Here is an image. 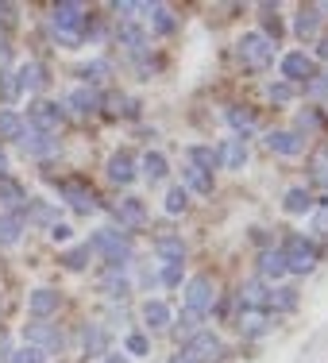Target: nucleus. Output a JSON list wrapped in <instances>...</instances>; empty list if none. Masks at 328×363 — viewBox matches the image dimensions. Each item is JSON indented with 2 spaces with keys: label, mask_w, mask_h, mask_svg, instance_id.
<instances>
[{
  "label": "nucleus",
  "mask_w": 328,
  "mask_h": 363,
  "mask_svg": "<svg viewBox=\"0 0 328 363\" xmlns=\"http://www.w3.org/2000/svg\"><path fill=\"white\" fill-rule=\"evenodd\" d=\"M85 247L97 252V255H105V271H128V263H132V236H128V232L97 228Z\"/></svg>",
  "instance_id": "1"
},
{
  "label": "nucleus",
  "mask_w": 328,
  "mask_h": 363,
  "mask_svg": "<svg viewBox=\"0 0 328 363\" xmlns=\"http://www.w3.org/2000/svg\"><path fill=\"white\" fill-rule=\"evenodd\" d=\"M50 31L58 35L62 47H77L85 39V31H89V16H85L81 4H58L50 12Z\"/></svg>",
  "instance_id": "2"
},
{
  "label": "nucleus",
  "mask_w": 328,
  "mask_h": 363,
  "mask_svg": "<svg viewBox=\"0 0 328 363\" xmlns=\"http://www.w3.org/2000/svg\"><path fill=\"white\" fill-rule=\"evenodd\" d=\"M236 55L247 70H266L274 62V43L263 35V31H247L244 39L236 43Z\"/></svg>",
  "instance_id": "3"
},
{
  "label": "nucleus",
  "mask_w": 328,
  "mask_h": 363,
  "mask_svg": "<svg viewBox=\"0 0 328 363\" xmlns=\"http://www.w3.org/2000/svg\"><path fill=\"white\" fill-rule=\"evenodd\" d=\"M278 252H282V259H286V271H293V274H309L317 267V247L309 244L305 236H290Z\"/></svg>",
  "instance_id": "4"
},
{
  "label": "nucleus",
  "mask_w": 328,
  "mask_h": 363,
  "mask_svg": "<svg viewBox=\"0 0 328 363\" xmlns=\"http://www.w3.org/2000/svg\"><path fill=\"white\" fill-rule=\"evenodd\" d=\"M62 120H66V108L58 105V101H35V105L28 108V128H35V132L55 135L58 128H62Z\"/></svg>",
  "instance_id": "5"
},
{
  "label": "nucleus",
  "mask_w": 328,
  "mask_h": 363,
  "mask_svg": "<svg viewBox=\"0 0 328 363\" xmlns=\"http://www.w3.org/2000/svg\"><path fill=\"white\" fill-rule=\"evenodd\" d=\"M23 344H31V348L39 352H62V328L58 325H47V321H31L23 325Z\"/></svg>",
  "instance_id": "6"
},
{
  "label": "nucleus",
  "mask_w": 328,
  "mask_h": 363,
  "mask_svg": "<svg viewBox=\"0 0 328 363\" xmlns=\"http://www.w3.org/2000/svg\"><path fill=\"white\" fill-rule=\"evenodd\" d=\"M220 352H224V344H220V336L217 333H193L186 340V352L182 356L189 359V363H209V359H220Z\"/></svg>",
  "instance_id": "7"
},
{
  "label": "nucleus",
  "mask_w": 328,
  "mask_h": 363,
  "mask_svg": "<svg viewBox=\"0 0 328 363\" xmlns=\"http://www.w3.org/2000/svg\"><path fill=\"white\" fill-rule=\"evenodd\" d=\"M213 301H217V294H213V279L209 274H193V279L186 282V309H193V313H209Z\"/></svg>",
  "instance_id": "8"
},
{
  "label": "nucleus",
  "mask_w": 328,
  "mask_h": 363,
  "mask_svg": "<svg viewBox=\"0 0 328 363\" xmlns=\"http://www.w3.org/2000/svg\"><path fill=\"white\" fill-rule=\"evenodd\" d=\"M23 147V151L31 155V159H50V155L58 151V140L55 135H47V132H35V128H23V135L16 140Z\"/></svg>",
  "instance_id": "9"
},
{
  "label": "nucleus",
  "mask_w": 328,
  "mask_h": 363,
  "mask_svg": "<svg viewBox=\"0 0 328 363\" xmlns=\"http://www.w3.org/2000/svg\"><path fill=\"white\" fill-rule=\"evenodd\" d=\"M282 77L293 85V82H309V77H317V62L305 55V50H293V55L282 58Z\"/></svg>",
  "instance_id": "10"
},
{
  "label": "nucleus",
  "mask_w": 328,
  "mask_h": 363,
  "mask_svg": "<svg viewBox=\"0 0 328 363\" xmlns=\"http://www.w3.org/2000/svg\"><path fill=\"white\" fill-rule=\"evenodd\" d=\"M66 105H70L77 116H89V112H97L101 105H105V97H101V93L93 89V85H77L70 97H66Z\"/></svg>",
  "instance_id": "11"
},
{
  "label": "nucleus",
  "mask_w": 328,
  "mask_h": 363,
  "mask_svg": "<svg viewBox=\"0 0 328 363\" xmlns=\"http://www.w3.org/2000/svg\"><path fill=\"white\" fill-rule=\"evenodd\" d=\"M62 197L74 205L77 213H93V209H97V197H93V189L85 186V182H77V178H74V182H62Z\"/></svg>",
  "instance_id": "12"
},
{
  "label": "nucleus",
  "mask_w": 328,
  "mask_h": 363,
  "mask_svg": "<svg viewBox=\"0 0 328 363\" xmlns=\"http://www.w3.org/2000/svg\"><path fill=\"white\" fill-rule=\"evenodd\" d=\"M266 147H271L274 155L293 159V155L305 151V140H301V132H266Z\"/></svg>",
  "instance_id": "13"
},
{
  "label": "nucleus",
  "mask_w": 328,
  "mask_h": 363,
  "mask_svg": "<svg viewBox=\"0 0 328 363\" xmlns=\"http://www.w3.org/2000/svg\"><path fill=\"white\" fill-rule=\"evenodd\" d=\"M116 220H120V232L124 228H143L147 224V209L140 197H124V201L116 205Z\"/></svg>",
  "instance_id": "14"
},
{
  "label": "nucleus",
  "mask_w": 328,
  "mask_h": 363,
  "mask_svg": "<svg viewBox=\"0 0 328 363\" xmlns=\"http://www.w3.org/2000/svg\"><path fill=\"white\" fill-rule=\"evenodd\" d=\"M16 85H20V89H31V93L47 89V66L43 62H23L20 70H16Z\"/></svg>",
  "instance_id": "15"
},
{
  "label": "nucleus",
  "mask_w": 328,
  "mask_h": 363,
  "mask_svg": "<svg viewBox=\"0 0 328 363\" xmlns=\"http://www.w3.org/2000/svg\"><path fill=\"white\" fill-rule=\"evenodd\" d=\"M116 39L128 47V55H135V58H143V55H147V31L140 28V23H120Z\"/></svg>",
  "instance_id": "16"
},
{
  "label": "nucleus",
  "mask_w": 328,
  "mask_h": 363,
  "mask_svg": "<svg viewBox=\"0 0 328 363\" xmlns=\"http://www.w3.org/2000/svg\"><path fill=\"white\" fill-rule=\"evenodd\" d=\"M58 301H62V298H58L55 290H35L28 298V309H31V317H35V321H47L50 313H58Z\"/></svg>",
  "instance_id": "17"
},
{
  "label": "nucleus",
  "mask_w": 328,
  "mask_h": 363,
  "mask_svg": "<svg viewBox=\"0 0 328 363\" xmlns=\"http://www.w3.org/2000/svg\"><path fill=\"white\" fill-rule=\"evenodd\" d=\"M239 306L244 309H259V313H271V290L263 286V282H247L244 290H239Z\"/></svg>",
  "instance_id": "18"
},
{
  "label": "nucleus",
  "mask_w": 328,
  "mask_h": 363,
  "mask_svg": "<svg viewBox=\"0 0 328 363\" xmlns=\"http://www.w3.org/2000/svg\"><path fill=\"white\" fill-rule=\"evenodd\" d=\"M101 294L112 301H124L128 294H132V282L124 279V271H105L101 274Z\"/></svg>",
  "instance_id": "19"
},
{
  "label": "nucleus",
  "mask_w": 328,
  "mask_h": 363,
  "mask_svg": "<svg viewBox=\"0 0 328 363\" xmlns=\"http://www.w3.org/2000/svg\"><path fill=\"white\" fill-rule=\"evenodd\" d=\"M143 321H147V328H151V333H159V328H170V325H174V313H170L166 301H147V306H143Z\"/></svg>",
  "instance_id": "20"
},
{
  "label": "nucleus",
  "mask_w": 328,
  "mask_h": 363,
  "mask_svg": "<svg viewBox=\"0 0 328 363\" xmlns=\"http://www.w3.org/2000/svg\"><path fill=\"white\" fill-rule=\"evenodd\" d=\"M108 178H112V182H120V186L135 182V159H132V155H128V151L112 155V159H108Z\"/></svg>",
  "instance_id": "21"
},
{
  "label": "nucleus",
  "mask_w": 328,
  "mask_h": 363,
  "mask_svg": "<svg viewBox=\"0 0 328 363\" xmlns=\"http://www.w3.org/2000/svg\"><path fill=\"white\" fill-rule=\"evenodd\" d=\"M282 209L290 213V217H301V213H313V194L301 186L286 189V197H282Z\"/></svg>",
  "instance_id": "22"
},
{
  "label": "nucleus",
  "mask_w": 328,
  "mask_h": 363,
  "mask_svg": "<svg viewBox=\"0 0 328 363\" xmlns=\"http://www.w3.org/2000/svg\"><path fill=\"white\" fill-rule=\"evenodd\" d=\"M81 344H85V356H105V352H108V333H105V325H85Z\"/></svg>",
  "instance_id": "23"
},
{
  "label": "nucleus",
  "mask_w": 328,
  "mask_h": 363,
  "mask_svg": "<svg viewBox=\"0 0 328 363\" xmlns=\"http://www.w3.org/2000/svg\"><path fill=\"white\" fill-rule=\"evenodd\" d=\"M244 162H247V143L244 140H224L220 143V167L239 170Z\"/></svg>",
  "instance_id": "24"
},
{
  "label": "nucleus",
  "mask_w": 328,
  "mask_h": 363,
  "mask_svg": "<svg viewBox=\"0 0 328 363\" xmlns=\"http://www.w3.org/2000/svg\"><path fill=\"white\" fill-rule=\"evenodd\" d=\"M182 186H186V194H213V174H205L201 167H189L182 170Z\"/></svg>",
  "instance_id": "25"
},
{
  "label": "nucleus",
  "mask_w": 328,
  "mask_h": 363,
  "mask_svg": "<svg viewBox=\"0 0 328 363\" xmlns=\"http://www.w3.org/2000/svg\"><path fill=\"white\" fill-rule=\"evenodd\" d=\"M154 255H159L162 263H182V259H186V244L178 236H159V240H154Z\"/></svg>",
  "instance_id": "26"
},
{
  "label": "nucleus",
  "mask_w": 328,
  "mask_h": 363,
  "mask_svg": "<svg viewBox=\"0 0 328 363\" xmlns=\"http://www.w3.org/2000/svg\"><path fill=\"white\" fill-rule=\"evenodd\" d=\"M189 162H193V167H201L205 174H213V170L220 167V147H201V143H193V147H189Z\"/></svg>",
  "instance_id": "27"
},
{
  "label": "nucleus",
  "mask_w": 328,
  "mask_h": 363,
  "mask_svg": "<svg viewBox=\"0 0 328 363\" xmlns=\"http://www.w3.org/2000/svg\"><path fill=\"white\" fill-rule=\"evenodd\" d=\"M309 182L321 186V189H328V143H321L313 151V159H309Z\"/></svg>",
  "instance_id": "28"
},
{
  "label": "nucleus",
  "mask_w": 328,
  "mask_h": 363,
  "mask_svg": "<svg viewBox=\"0 0 328 363\" xmlns=\"http://www.w3.org/2000/svg\"><path fill=\"white\" fill-rule=\"evenodd\" d=\"M23 236V217L20 213H0V247H12Z\"/></svg>",
  "instance_id": "29"
},
{
  "label": "nucleus",
  "mask_w": 328,
  "mask_h": 363,
  "mask_svg": "<svg viewBox=\"0 0 328 363\" xmlns=\"http://www.w3.org/2000/svg\"><path fill=\"white\" fill-rule=\"evenodd\" d=\"M140 167H143V178H147V182H162V178L170 174V162H166V155H159V151H147Z\"/></svg>",
  "instance_id": "30"
},
{
  "label": "nucleus",
  "mask_w": 328,
  "mask_h": 363,
  "mask_svg": "<svg viewBox=\"0 0 328 363\" xmlns=\"http://www.w3.org/2000/svg\"><path fill=\"white\" fill-rule=\"evenodd\" d=\"M266 328H271V313H259V309H244V317H239V333H244V336H263Z\"/></svg>",
  "instance_id": "31"
},
{
  "label": "nucleus",
  "mask_w": 328,
  "mask_h": 363,
  "mask_svg": "<svg viewBox=\"0 0 328 363\" xmlns=\"http://www.w3.org/2000/svg\"><path fill=\"white\" fill-rule=\"evenodd\" d=\"M317 28H321V8H301L298 20H293V31H298L301 39H313Z\"/></svg>",
  "instance_id": "32"
},
{
  "label": "nucleus",
  "mask_w": 328,
  "mask_h": 363,
  "mask_svg": "<svg viewBox=\"0 0 328 363\" xmlns=\"http://www.w3.org/2000/svg\"><path fill=\"white\" fill-rule=\"evenodd\" d=\"M20 217H28L31 224H58V217H55V209H50L47 201H23V209H20Z\"/></svg>",
  "instance_id": "33"
},
{
  "label": "nucleus",
  "mask_w": 328,
  "mask_h": 363,
  "mask_svg": "<svg viewBox=\"0 0 328 363\" xmlns=\"http://www.w3.org/2000/svg\"><path fill=\"white\" fill-rule=\"evenodd\" d=\"M228 124L236 132V140H244V135L255 132V112L251 108H228Z\"/></svg>",
  "instance_id": "34"
},
{
  "label": "nucleus",
  "mask_w": 328,
  "mask_h": 363,
  "mask_svg": "<svg viewBox=\"0 0 328 363\" xmlns=\"http://www.w3.org/2000/svg\"><path fill=\"white\" fill-rule=\"evenodd\" d=\"M23 120H20V112H12V108H0V140H20L23 135Z\"/></svg>",
  "instance_id": "35"
},
{
  "label": "nucleus",
  "mask_w": 328,
  "mask_h": 363,
  "mask_svg": "<svg viewBox=\"0 0 328 363\" xmlns=\"http://www.w3.org/2000/svg\"><path fill=\"white\" fill-rule=\"evenodd\" d=\"M259 271H263V279H282V274H286V259H282V252H263L259 255Z\"/></svg>",
  "instance_id": "36"
},
{
  "label": "nucleus",
  "mask_w": 328,
  "mask_h": 363,
  "mask_svg": "<svg viewBox=\"0 0 328 363\" xmlns=\"http://www.w3.org/2000/svg\"><path fill=\"white\" fill-rule=\"evenodd\" d=\"M147 12H151V28L159 31V35H170V31H174V16H170L166 4H147Z\"/></svg>",
  "instance_id": "37"
},
{
  "label": "nucleus",
  "mask_w": 328,
  "mask_h": 363,
  "mask_svg": "<svg viewBox=\"0 0 328 363\" xmlns=\"http://www.w3.org/2000/svg\"><path fill=\"white\" fill-rule=\"evenodd\" d=\"M293 306H298V290H293V286H278V290H271V306H266V309L290 313Z\"/></svg>",
  "instance_id": "38"
},
{
  "label": "nucleus",
  "mask_w": 328,
  "mask_h": 363,
  "mask_svg": "<svg viewBox=\"0 0 328 363\" xmlns=\"http://www.w3.org/2000/svg\"><path fill=\"white\" fill-rule=\"evenodd\" d=\"M186 205H189L186 186H170V189H166V201H162V209H166L170 217H178V213H186Z\"/></svg>",
  "instance_id": "39"
},
{
  "label": "nucleus",
  "mask_w": 328,
  "mask_h": 363,
  "mask_svg": "<svg viewBox=\"0 0 328 363\" xmlns=\"http://www.w3.org/2000/svg\"><path fill=\"white\" fill-rule=\"evenodd\" d=\"M197 325H201V313H193V309H182V317H178L174 333H178V336H186V340H189L193 333H201Z\"/></svg>",
  "instance_id": "40"
},
{
  "label": "nucleus",
  "mask_w": 328,
  "mask_h": 363,
  "mask_svg": "<svg viewBox=\"0 0 328 363\" xmlns=\"http://www.w3.org/2000/svg\"><path fill=\"white\" fill-rule=\"evenodd\" d=\"M108 74H112V66L105 62V58H97V62L81 66V77H85V85H97V82H105Z\"/></svg>",
  "instance_id": "41"
},
{
  "label": "nucleus",
  "mask_w": 328,
  "mask_h": 363,
  "mask_svg": "<svg viewBox=\"0 0 328 363\" xmlns=\"http://www.w3.org/2000/svg\"><path fill=\"white\" fill-rule=\"evenodd\" d=\"M89 255H93V252L81 244V247H70V252H62V263L70 267V271H81V267H89Z\"/></svg>",
  "instance_id": "42"
},
{
  "label": "nucleus",
  "mask_w": 328,
  "mask_h": 363,
  "mask_svg": "<svg viewBox=\"0 0 328 363\" xmlns=\"http://www.w3.org/2000/svg\"><path fill=\"white\" fill-rule=\"evenodd\" d=\"M124 348H128V356H151V340L143 333H128Z\"/></svg>",
  "instance_id": "43"
},
{
  "label": "nucleus",
  "mask_w": 328,
  "mask_h": 363,
  "mask_svg": "<svg viewBox=\"0 0 328 363\" xmlns=\"http://www.w3.org/2000/svg\"><path fill=\"white\" fill-rule=\"evenodd\" d=\"M12 363H47V352L31 348V344H23V348L12 352Z\"/></svg>",
  "instance_id": "44"
},
{
  "label": "nucleus",
  "mask_w": 328,
  "mask_h": 363,
  "mask_svg": "<svg viewBox=\"0 0 328 363\" xmlns=\"http://www.w3.org/2000/svg\"><path fill=\"white\" fill-rule=\"evenodd\" d=\"M263 23H266V39H271V43H278V35H282V23H278V16H274V8H263Z\"/></svg>",
  "instance_id": "45"
},
{
  "label": "nucleus",
  "mask_w": 328,
  "mask_h": 363,
  "mask_svg": "<svg viewBox=\"0 0 328 363\" xmlns=\"http://www.w3.org/2000/svg\"><path fill=\"white\" fill-rule=\"evenodd\" d=\"M108 105H112V112H124V116H135V101H132V97H124V93H112V97H108Z\"/></svg>",
  "instance_id": "46"
},
{
  "label": "nucleus",
  "mask_w": 328,
  "mask_h": 363,
  "mask_svg": "<svg viewBox=\"0 0 328 363\" xmlns=\"http://www.w3.org/2000/svg\"><path fill=\"white\" fill-rule=\"evenodd\" d=\"M271 101H274V105H286V101H293V85L290 82H274L271 85Z\"/></svg>",
  "instance_id": "47"
},
{
  "label": "nucleus",
  "mask_w": 328,
  "mask_h": 363,
  "mask_svg": "<svg viewBox=\"0 0 328 363\" xmlns=\"http://www.w3.org/2000/svg\"><path fill=\"white\" fill-rule=\"evenodd\" d=\"M159 282H166V286H178V282H182V263H162Z\"/></svg>",
  "instance_id": "48"
},
{
  "label": "nucleus",
  "mask_w": 328,
  "mask_h": 363,
  "mask_svg": "<svg viewBox=\"0 0 328 363\" xmlns=\"http://www.w3.org/2000/svg\"><path fill=\"white\" fill-rule=\"evenodd\" d=\"M112 12L124 16V23H132L135 12H147V4H132V0H124V4H112Z\"/></svg>",
  "instance_id": "49"
},
{
  "label": "nucleus",
  "mask_w": 328,
  "mask_h": 363,
  "mask_svg": "<svg viewBox=\"0 0 328 363\" xmlns=\"http://www.w3.org/2000/svg\"><path fill=\"white\" fill-rule=\"evenodd\" d=\"M16 93H20V85H16L12 74H0V101H12Z\"/></svg>",
  "instance_id": "50"
},
{
  "label": "nucleus",
  "mask_w": 328,
  "mask_h": 363,
  "mask_svg": "<svg viewBox=\"0 0 328 363\" xmlns=\"http://www.w3.org/2000/svg\"><path fill=\"white\" fill-rule=\"evenodd\" d=\"M70 236H74V228H70V224H62V220H58V224H50V240H55V244H66Z\"/></svg>",
  "instance_id": "51"
},
{
  "label": "nucleus",
  "mask_w": 328,
  "mask_h": 363,
  "mask_svg": "<svg viewBox=\"0 0 328 363\" xmlns=\"http://www.w3.org/2000/svg\"><path fill=\"white\" fill-rule=\"evenodd\" d=\"M305 93H309V97H324V93H328L324 77H321V74H317V77H309V82H305Z\"/></svg>",
  "instance_id": "52"
},
{
  "label": "nucleus",
  "mask_w": 328,
  "mask_h": 363,
  "mask_svg": "<svg viewBox=\"0 0 328 363\" xmlns=\"http://www.w3.org/2000/svg\"><path fill=\"white\" fill-rule=\"evenodd\" d=\"M298 128H301V132H313V128H321V116H317V112H301Z\"/></svg>",
  "instance_id": "53"
},
{
  "label": "nucleus",
  "mask_w": 328,
  "mask_h": 363,
  "mask_svg": "<svg viewBox=\"0 0 328 363\" xmlns=\"http://www.w3.org/2000/svg\"><path fill=\"white\" fill-rule=\"evenodd\" d=\"M8 58H12V47H8L4 39H0V74H4V66H8Z\"/></svg>",
  "instance_id": "54"
},
{
  "label": "nucleus",
  "mask_w": 328,
  "mask_h": 363,
  "mask_svg": "<svg viewBox=\"0 0 328 363\" xmlns=\"http://www.w3.org/2000/svg\"><path fill=\"white\" fill-rule=\"evenodd\" d=\"M0 178H8V151L0 147Z\"/></svg>",
  "instance_id": "55"
},
{
  "label": "nucleus",
  "mask_w": 328,
  "mask_h": 363,
  "mask_svg": "<svg viewBox=\"0 0 328 363\" xmlns=\"http://www.w3.org/2000/svg\"><path fill=\"white\" fill-rule=\"evenodd\" d=\"M317 55H321V58H328V39H321V47H317Z\"/></svg>",
  "instance_id": "56"
},
{
  "label": "nucleus",
  "mask_w": 328,
  "mask_h": 363,
  "mask_svg": "<svg viewBox=\"0 0 328 363\" xmlns=\"http://www.w3.org/2000/svg\"><path fill=\"white\" fill-rule=\"evenodd\" d=\"M105 363H128V356H105Z\"/></svg>",
  "instance_id": "57"
},
{
  "label": "nucleus",
  "mask_w": 328,
  "mask_h": 363,
  "mask_svg": "<svg viewBox=\"0 0 328 363\" xmlns=\"http://www.w3.org/2000/svg\"><path fill=\"white\" fill-rule=\"evenodd\" d=\"M174 363H189V359H186V356H178V359H174Z\"/></svg>",
  "instance_id": "58"
},
{
  "label": "nucleus",
  "mask_w": 328,
  "mask_h": 363,
  "mask_svg": "<svg viewBox=\"0 0 328 363\" xmlns=\"http://www.w3.org/2000/svg\"><path fill=\"white\" fill-rule=\"evenodd\" d=\"M324 85H328V74H324Z\"/></svg>",
  "instance_id": "59"
}]
</instances>
